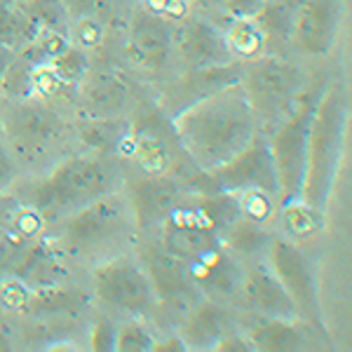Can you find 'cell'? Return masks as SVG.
Segmentation results:
<instances>
[{
  "instance_id": "8d00e7d4",
  "label": "cell",
  "mask_w": 352,
  "mask_h": 352,
  "mask_svg": "<svg viewBox=\"0 0 352 352\" xmlns=\"http://www.w3.org/2000/svg\"><path fill=\"white\" fill-rule=\"evenodd\" d=\"M73 38L80 47H96L104 38V31H101L99 21L94 19V14H87L73 21Z\"/></svg>"
},
{
  "instance_id": "277c9868",
  "label": "cell",
  "mask_w": 352,
  "mask_h": 352,
  "mask_svg": "<svg viewBox=\"0 0 352 352\" xmlns=\"http://www.w3.org/2000/svg\"><path fill=\"white\" fill-rule=\"evenodd\" d=\"M132 228L136 223L129 197L113 190L61 219L59 247L71 256H92L120 242Z\"/></svg>"
},
{
  "instance_id": "836d02e7",
  "label": "cell",
  "mask_w": 352,
  "mask_h": 352,
  "mask_svg": "<svg viewBox=\"0 0 352 352\" xmlns=\"http://www.w3.org/2000/svg\"><path fill=\"white\" fill-rule=\"evenodd\" d=\"M155 338L141 322H124L116 333V352H153Z\"/></svg>"
},
{
  "instance_id": "5bb4252c",
  "label": "cell",
  "mask_w": 352,
  "mask_h": 352,
  "mask_svg": "<svg viewBox=\"0 0 352 352\" xmlns=\"http://www.w3.org/2000/svg\"><path fill=\"white\" fill-rule=\"evenodd\" d=\"M174 50L172 24L162 16L139 10L132 14L127 28V56L144 71H160L167 66Z\"/></svg>"
},
{
  "instance_id": "d6986e66",
  "label": "cell",
  "mask_w": 352,
  "mask_h": 352,
  "mask_svg": "<svg viewBox=\"0 0 352 352\" xmlns=\"http://www.w3.org/2000/svg\"><path fill=\"white\" fill-rule=\"evenodd\" d=\"M120 148H127L129 157H132L146 174L169 172L174 164L172 141L167 139L160 122L151 120V118H144L141 122L129 124V132L124 136Z\"/></svg>"
},
{
  "instance_id": "d4e9b609",
  "label": "cell",
  "mask_w": 352,
  "mask_h": 352,
  "mask_svg": "<svg viewBox=\"0 0 352 352\" xmlns=\"http://www.w3.org/2000/svg\"><path fill=\"white\" fill-rule=\"evenodd\" d=\"M43 61L47 59L38 52V47L33 43H26L24 47L14 50L12 61H10L3 82H0V96H5V99H31L33 71Z\"/></svg>"
},
{
  "instance_id": "ba28073f",
  "label": "cell",
  "mask_w": 352,
  "mask_h": 352,
  "mask_svg": "<svg viewBox=\"0 0 352 352\" xmlns=\"http://www.w3.org/2000/svg\"><path fill=\"white\" fill-rule=\"evenodd\" d=\"M265 263L292 296L300 315V322L310 327H322L320 294H317L315 275H312L308 256L300 252L298 244L287 240L285 235L270 237V244L265 249Z\"/></svg>"
},
{
  "instance_id": "7a4b0ae2",
  "label": "cell",
  "mask_w": 352,
  "mask_h": 352,
  "mask_svg": "<svg viewBox=\"0 0 352 352\" xmlns=\"http://www.w3.org/2000/svg\"><path fill=\"white\" fill-rule=\"evenodd\" d=\"M345 134H348V96L343 85L331 82L315 101L308 129L305 176L300 188V200L320 212H327L333 186L338 181Z\"/></svg>"
},
{
  "instance_id": "f6af8a7d",
  "label": "cell",
  "mask_w": 352,
  "mask_h": 352,
  "mask_svg": "<svg viewBox=\"0 0 352 352\" xmlns=\"http://www.w3.org/2000/svg\"><path fill=\"white\" fill-rule=\"evenodd\" d=\"M226 0H190L192 8H197L200 12H217V10H223Z\"/></svg>"
},
{
  "instance_id": "f35d334b",
  "label": "cell",
  "mask_w": 352,
  "mask_h": 352,
  "mask_svg": "<svg viewBox=\"0 0 352 352\" xmlns=\"http://www.w3.org/2000/svg\"><path fill=\"white\" fill-rule=\"evenodd\" d=\"M263 5L265 0H226L223 10L230 14V19H242V16H256Z\"/></svg>"
},
{
  "instance_id": "44dd1931",
  "label": "cell",
  "mask_w": 352,
  "mask_h": 352,
  "mask_svg": "<svg viewBox=\"0 0 352 352\" xmlns=\"http://www.w3.org/2000/svg\"><path fill=\"white\" fill-rule=\"evenodd\" d=\"M230 331V315L221 300L204 296L200 303L186 312L179 336L186 343V350H214L219 340Z\"/></svg>"
},
{
  "instance_id": "52a82bcc",
  "label": "cell",
  "mask_w": 352,
  "mask_h": 352,
  "mask_svg": "<svg viewBox=\"0 0 352 352\" xmlns=\"http://www.w3.org/2000/svg\"><path fill=\"white\" fill-rule=\"evenodd\" d=\"M315 101L317 96L300 92L294 106L287 111V116L272 127L268 136V146L277 167V179H280V195H277L280 204L300 197L305 176V153H308V129Z\"/></svg>"
},
{
  "instance_id": "5b68a950",
  "label": "cell",
  "mask_w": 352,
  "mask_h": 352,
  "mask_svg": "<svg viewBox=\"0 0 352 352\" xmlns=\"http://www.w3.org/2000/svg\"><path fill=\"white\" fill-rule=\"evenodd\" d=\"M242 87L249 96L254 118L275 127L303 92V71L277 54H263L242 64Z\"/></svg>"
},
{
  "instance_id": "d590c367",
  "label": "cell",
  "mask_w": 352,
  "mask_h": 352,
  "mask_svg": "<svg viewBox=\"0 0 352 352\" xmlns=\"http://www.w3.org/2000/svg\"><path fill=\"white\" fill-rule=\"evenodd\" d=\"M28 298H31V289H28L21 280H16L14 275L10 277L8 282L0 285V300H3L8 308L26 312Z\"/></svg>"
},
{
  "instance_id": "7402d4cb",
  "label": "cell",
  "mask_w": 352,
  "mask_h": 352,
  "mask_svg": "<svg viewBox=\"0 0 352 352\" xmlns=\"http://www.w3.org/2000/svg\"><path fill=\"white\" fill-rule=\"evenodd\" d=\"M12 275L21 280L31 292L59 285L64 277V265L59 261V252L45 237L28 242L24 252L12 263Z\"/></svg>"
},
{
  "instance_id": "9c48e42d",
  "label": "cell",
  "mask_w": 352,
  "mask_h": 352,
  "mask_svg": "<svg viewBox=\"0 0 352 352\" xmlns=\"http://www.w3.org/2000/svg\"><path fill=\"white\" fill-rule=\"evenodd\" d=\"M92 287L101 303L124 312H144L155 300L148 272L129 256H113L96 265Z\"/></svg>"
},
{
  "instance_id": "6da1fadb",
  "label": "cell",
  "mask_w": 352,
  "mask_h": 352,
  "mask_svg": "<svg viewBox=\"0 0 352 352\" xmlns=\"http://www.w3.org/2000/svg\"><path fill=\"white\" fill-rule=\"evenodd\" d=\"M172 129L186 157L212 172L252 144L256 118L242 82H232L174 116Z\"/></svg>"
},
{
  "instance_id": "c3c4849f",
  "label": "cell",
  "mask_w": 352,
  "mask_h": 352,
  "mask_svg": "<svg viewBox=\"0 0 352 352\" xmlns=\"http://www.w3.org/2000/svg\"><path fill=\"white\" fill-rule=\"evenodd\" d=\"M10 3H14V5H26L28 0H10Z\"/></svg>"
},
{
  "instance_id": "bcb514c9",
  "label": "cell",
  "mask_w": 352,
  "mask_h": 352,
  "mask_svg": "<svg viewBox=\"0 0 352 352\" xmlns=\"http://www.w3.org/2000/svg\"><path fill=\"white\" fill-rule=\"evenodd\" d=\"M12 56H14V50H10V47H0V82H3L5 71H8L10 61H12Z\"/></svg>"
},
{
  "instance_id": "2e32d148",
  "label": "cell",
  "mask_w": 352,
  "mask_h": 352,
  "mask_svg": "<svg viewBox=\"0 0 352 352\" xmlns=\"http://www.w3.org/2000/svg\"><path fill=\"white\" fill-rule=\"evenodd\" d=\"M174 45L179 47L181 59L188 68L219 66L235 61L230 56L226 31L204 16H186L181 21L179 33L174 36Z\"/></svg>"
},
{
  "instance_id": "f1b7e54d",
  "label": "cell",
  "mask_w": 352,
  "mask_h": 352,
  "mask_svg": "<svg viewBox=\"0 0 352 352\" xmlns=\"http://www.w3.org/2000/svg\"><path fill=\"white\" fill-rule=\"evenodd\" d=\"M33 33H36V26L28 19L24 5L0 0V47H24L26 43H31Z\"/></svg>"
},
{
  "instance_id": "e0dca14e",
  "label": "cell",
  "mask_w": 352,
  "mask_h": 352,
  "mask_svg": "<svg viewBox=\"0 0 352 352\" xmlns=\"http://www.w3.org/2000/svg\"><path fill=\"white\" fill-rule=\"evenodd\" d=\"M235 296H240L242 305L252 310L254 315L263 317H282V320H300L296 305L282 282L275 277V272L268 268V263L252 265L242 272L240 289Z\"/></svg>"
},
{
  "instance_id": "3957f363",
  "label": "cell",
  "mask_w": 352,
  "mask_h": 352,
  "mask_svg": "<svg viewBox=\"0 0 352 352\" xmlns=\"http://www.w3.org/2000/svg\"><path fill=\"white\" fill-rule=\"evenodd\" d=\"M118 181L120 174L104 153L68 157L33 186L28 204L45 221H61L96 197L118 190Z\"/></svg>"
},
{
  "instance_id": "b9f144b4",
  "label": "cell",
  "mask_w": 352,
  "mask_h": 352,
  "mask_svg": "<svg viewBox=\"0 0 352 352\" xmlns=\"http://www.w3.org/2000/svg\"><path fill=\"white\" fill-rule=\"evenodd\" d=\"M217 352H252V343H249L247 336H240V333L228 331L223 338L219 340V345L214 348Z\"/></svg>"
},
{
  "instance_id": "74e56055",
  "label": "cell",
  "mask_w": 352,
  "mask_h": 352,
  "mask_svg": "<svg viewBox=\"0 0 352 352\" xmlns=\"http://www.w3.org/2000/svg\"><path fill=\"white\" fill-rule=\"evenodd\" d=\"M116 333H118V329L113 327V322L106 320V317H101V320L92 327V333H89V350L113 352L116 350Z\"/></svg>"
},
{
  "instance_id": "484cf974",
  "label": "cell",
  "mask_w": 352,
  "mask_h": 352,
  "mask_svg": "<svg viewBox=\"0 0 352 352\" xmlns=\"http://www.w3.org/2000/svg\"><path fill=\"white\" fill-rule=\"evenodd\" d=\"M270 232L265 230V226L254 223V221L237 217L232 223L221 232V240L228 247V252L237 254L244 258H254V256H265V249L270 244Z\"/></svg>"
},
{
  "instance_id": "9a60e30c",
  "label": "cell",
  "mask_w": 352,
  "mask_h": 352,
  "mask_svg": "<svg viewBox=\"0 0 352 352\" xmlns=\"http://www.w3.org/2000/svg\"><path fill=\"white\" fill-rule=\"evenodd\" d=\"M242 80V64L230 61V64L219 66H202V68H188L184 78H179L164 94V116L172 120L181 111L188 106L202 101L204 96L219 92L232 82Z\"/></svg>"
},
{
  "instance_id": "e575fe53",
  "label": "cell",
  "mask_w": 352,
  "mask_h": 352,
  "mask_svg": "<svg viewBox=\"0 0 352 352\" xmlns=\"http://www.w3.org/2000/svg\"><path fill=\"white\" fill-rule=\"evenodd\" d=\"M144 10L162 16L169 24H181L190 14V0H141Z\"/></svg>"
},
{
  "instance_id": "ac0fdd59",
  "label": "cell",
  "mask_w": 352,
  "mask_h": 352,
  "mask_svg": "<svg viewBox=\"0 0 352 352\" xmlns=\"http://www.w3.org/2000/svg\"><path fill=\"white\" fill-rule=\"evenodd\" d=\"M186 265H188L192 282L202 292V296L214 300H226L235 296L237 289H240L244 270L237 265V261L232 258V254L228 252L226 244L188 261Z\"/></svg>"
},
{
  "instance_id": "30bf717a",
  "label": "cell",
  "mask_w": 352,
  "mask_h": 352,
  "mask_svg": "<svg viewBox=\"0 0 352 352\" xmlns=\"http://www.w3.org/2000/svg\"><path fill=\"white\" fill-rule=\"evenodd\" d=\"M212 179L219 186V190L226 192H244V190H263L270 195H280V179H277L275 157L270 153L268 139L254 136V141L223 162L221 167L212 169Z\"/></svg>"
},
{
  "instance_id": "4fadbf2b",
  "label": "cell",
  "mask_w": 352,
  "mask_h": 352,
  "mask_svg": "<svg viewBox=\"0 0 352 352\" xmlns=\"http://www.w3.org/2000/svg\"><path fill=\"white\" fill-rule=\"evenodd\" d=\"M134 212L136 230L155 228L186 200V190L169 172L146 174L127 192Z\"/></svg>"
},
{
  "instance_id": "f546056e",
  "label": "cell",
  "mask_w": 352,
  "mask_h": 352,
  "mask_svg": "<svg viewBox=\"0 0 352 352\" xmlns=\"http://www.w3.org/2000/svg\"><path fill=\"white\" fill-rule=\"evenodd\" d=\"M129 127L120 122V118H87V122L80 124V136L85 144H89L96 153H109L120 148Z\"/></svg>"
},
{
  "instance_id": "8992f818",
  "label": "cell",
  "mask_w": 352,
  "mask_h": 352,
  "mask_svg": "<svg viewBox=\"0 0 352 352\" xmlns=\"http://www.w3.org/2000/svg\"><path fill=\"white\" fill-rule=\"evenodd\" d=\"M0 127L10 146L26 162L47 157L64 141L66 127L59 113L50 106L31 99H5L0 96Z\"/></svg>"
},
{
  "instance_id": "4dcf8cb0",
  "label": "cell",
  "mask_w": 352,
  "mask_h": 352,
  "mask_svg": "<svg viewBox=\"0 0 352 352\" xmlns=\"http://www.w3.org/2000/svg\"><path fill=\"white\" fill-rule=\"evenodd\" d=\"M24 10L36 28H52V31L66 33V36L71 31L68 24H73V19L61 0H28Z\"/></svg>"
},
{
  "instance_id": "7c38bea8",
  "label": "cell",
  "mask_w": 352,
  "mask_h": 352,
  "mask_svg": "<svg viewBox=\"0 0 352 352\" xmlns=\"http://www.w3.org/2000/svg\"><path fill=\"white\" fill-rule=\"evenodd\" d=\"M340 26V0H300L294 10L289 43L308 56H324Z\"/></svg>"
},
{
  "instance_id": "ab89813d",
  "label": "cell",
  "mask_w": 352,
  "mask_h": 352,
  "mask_svg": "<svg viewBox=\"0 0 352 352\" xmlns=\"http://www.w3.org/2000/svg\"><path fill=\"white\" fill-rule=\"evenodd\" d=\"M21 204H24V202H19V200H14V197H10L8 190L0 192V235H3V232L12 230V223H14L16 214H19Z\"/></svg>"
},
{
  "instance_id": "603a6c76",
  "label": "cell",
  "mask_w": 352,
  "mask_h": 352,
  "mask_svg": "<svg viewBox=\"0 0 352 352\" xmlns=\"http://www.w3.org/2000/svg\"><path fill=\"white\" fill-rule=\"evenodd\" d=\"M300 320H282V317H263L249 324L244 336L254 350L261 352H294L305 348V333L300 331Z\"/></svg>"
},
{
  "instance_id": "7dc6e473",
  "label": "cell",
  "mask_w": 352,
  "mask_h": 352,
  "mask_svg": "<svg viewBox=\"0 0 352 352\" xmlns=\"http://www.w3.org/2000/svg\"><path fill=\"white\" fill-rule=\"evenodd\" d=\"M270 3H282V5H287V8H294V10H296V5L300 3V0H270Z\"/></svg>"
},
{
  "instance_id": "681fc988",
  "label": "cell",
  "mask_w": 352,
  "mask_h": 352,
  "mask_svg": "<svg viewBox=\"0 0 352 352\" xmlns=\"http://www.w3.org/2000/svg\"><path fill=\"white\" fill-rule=\"evenodd\" d=\"M0 134H3V127H0Z\"/></svg>"
},
{
  "instance_id": "7bdbcfd3",
  "label": "cell",
  "mask_w": 352,
  "mask_h": 352,
  "mask_svg": "<svg viewBox=\"0 0 352 352\" xmlns=\"http://www.w3.org/2000/svg\"><path fill=\"white\" fill-rule=\"evenodd\" d=\"M66 8V12L71 14V19H80V16H87V14H94V8L99 0H61Z\"/></svg>"
},
{
  "instance_id": "1f68e13d",
  "label": "cell",
  "mask_w": 352,
  "mask_h": 352,
  "mask_svg": "<svg viewBox=\"0 0 352 352\" xmlns=\"http://www.w3.org/2000/svg\"><path fill=\"white\" fill-rule=\"evenodd\" d=\"M237 209H240V217L254 221V223H270V219L275 217V195L263 190H244L235 195Z\"/></svg>"
},
{
  "instance_id": "d6a6232c",
  "label": "cell",
  "mask_w": 352,
  "mask_h": 352,
  "mask_svg": "<svg viewBox=\"0 0 352 352\" xmlns=\"http://www.w3.org/2000/svg\"><path fill=\"white\" fill-rule=\"evenodd\" d=\"M50 66L54 68L56 73H59V78L64 82H68L71 87L78 89V85L82 82V78L87 76L89 71V64H87V56L80 47H66L61 54L52 56V59H47Z\"/></svg>"
},
{
  "instance_id": "83f0119b",
  "label": "cell",
  "mask_w": 352,
  "mask_h": 352,
  "mask_svg": "<svg viewBox=\"0 0 352 352\" xmlns=\"http://www.w3.org/2000/svg\"><path fill=\"white\" fill-rule=\"evenodd\" d=\"M85 303H87V296L82 292L64 289L59 282V285L31 292L26 312H31V315H61V312H76Z\"/></svg>"
},
{
  "instance_id": "8fae6325",
  "label": "cell",
  "mask_w": 352,
  "mask_h": 352,
  "mask_svg": "<svg viewBox=\"0 0 352 352\" xmlns=\"http://www.w3.org/2000/svg\"><path fill=\"white\" fill-rule=\"evenodd\" d=\"M141 265L148 272L155 298L167 303L169 308L186 315L192 305H197L204 298L202 292L195 287V282H192L186 261L169 254L160 244L144 249V254H141Z\"/></svg>"
},
{
  "instance_id": "ee69618b",
  "label": "cell",
  "mask_w": 352,
  "mask_h": 352,
  "mask_svg": "<svg viewBox=\"0 0 352 352\" xmlns=\"http://www.w3.org/2000/svg\"><path fill=\"white\" fill-rule=\"evenodd\" d=\"M153 352H186V343L181 340L179 333H174V336H169V338L155 340Z\"/></svg>"
},
{
  "instance_id": "4316f807",
  "label": "cell",
  "mask_w": 352,
  "mask_h": 352,
  "mask_svg": "<svg viewBox=\"0 0 352 352\" xmlns=\"http://www.w3.org/2000/svg\"><path fill=\"white\" fill-rule=\"evenodd\" d=\"M280 214H282V228H285V237L292 242H305L310 237L320 235L322 226H324V212L310 207L308 202L292 200L280 204Z\"/></svg>"
},
{
  "instance_id": "cb8c5ba5",
  "label": "cell",
  "mask_w": 352,
  "mask_h": 352,
  "mask_svg": "<svg viewBox=\"0 0 352 352\" xmlns=\"http://www.w3.org/2000/svg\"><path fill=\"white\" fill-rule=\"evenodd\" d=\"M226 31V41H228L230 56L240 64L254 61L258 56L268 54V33L265 26L258 21V16H242V19H232Z\"/></svg>"
},
{
  "instance_id": "60d3db41",
  "label": "cell",
  "mask_w": 352,
  "mask_h": 352,
  "mask_svg": "<svg viewBox=\"0 0 352 352\" xmlns=\"http://www.w3.org/2000/svg\"><path fill=\"white\" fill-rule=\"evenodd\" d=\"M16 172H19V169H16L14 155L8 148H5L3 144H0V192H5V190L10 188V186L14 184Z\"/></svg>"
},
{
  "instance_id": "ffe728a7",
  "label": "cell",
  "mask_w": 352,
  "mask_h": 352,
  "mask_svg": "<svg viewBox=\"0 0 352 352\" xmlns=\"http://www.w3.org/2000/svg\"><path fill=\"white\" fill-rule=\"evenodd\" d=\"M78 94L89 118H118V113L129 104L132 89L116 71H87L78 85Z\"/></svg>"
}]
</instances>
